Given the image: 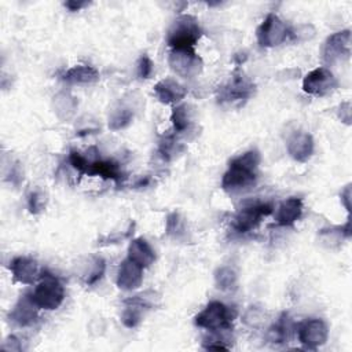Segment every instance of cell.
<instances>
[{
	"label": "cell",
	"instance_id": "1",
	"mask_svg": "<svg viewBox=\"0 0 352 352\" xmlns=\"http://www.w3.org/2000/svg\"><path fill=\"white\" fill-rule=\"evenodd\" d=\"M30 297L38 308L52 311L63 302L65 290L62 283L54 275L45 272L41 274L38 283Z\"/></svg>",
	"mask_w": 352,
	"mask_h": 352
},
{
	"label": "cell",
	"instance_id": "2",
	"mask_svg": "<svg viewBox=\"0 0 352 352\" xmlns=\"http://www.w3.org/2000/svg\"><path fill=\"white\" fill-rule=\"evenodd\" d=\"M201 37L198 21L191 15H180L168 32V44L172 50L192 48Z\"/></svg>",
	"mask_w": 352,
	"mask_h": 352
},
{
	"label": "cell",
	"instance_id": "3",
	"mask_svg": "<svg viewBox=\"0 0 352 352\" xmlns=\"http://www.w3.org/2000/svg\"><path fill=\"white\" fill-rule=\"evenodd\" d=\"M232 318H234V314H231L230 307L224 305L220 301H212L195 316L194 322L198 327H202L210 331H219V330H228L231 326Z\"/></svg>",
	"mask_w": 352,
	"mask_h": 352
},
{
	"label": "cell",
	"instance_id": "4",
	"mask_svg": "<svg viewBox=\"0 0 352 352\" xmlns=\"http://www.w3.org/2000/svg\"><path fill=\"white\" fill-rule=\"evenodd\" d=\"M170 69L183 77H195L202 69V60L192 48L172 50L168 56Z\"/></svg>",
	"mask_w": 352,
	"mask_h": 352
},
{
	"label": "cell",
	"instance_id": "5",
	"mask_svg": "<svg viewBox=\"0 0 352 352\" xmlns=\"http://www.w3.org/2000/svg\"><path fill=\"white\" fill-rule=\"evenodd\" d=\"M289 34L286 23L275 14H268L257 29V41L261 47H275L286 40Z\"/></svg>",
	"mask_w": 352,
	"mask_h": 352
},
{
	"label": "cell",
	"instance_id": "6",
	"mask_svg": "<svg viewBox=\"0 0 352 352\" xmlns=\"http://www.w3.org/2000/svg\"><path fill=\"white\" fill-rule=\"evenodd\" d=\"M351 56V30H340L327 37L323 48V59L326 63H337Z\"/></svg>",
	"mask_w": 352,
	"mask_h": 352
},
{
	"label": "cell",
	"instance_id": "7",
	"mask_svg": "<svg viewBox=\"0 0 352 352\" xmlns=\"http://www.w3.org/2000/svg\"><path fill=\"white\" fill-rule=\"evenodd\" d=\"M337 87L334 74L326 67H316L309 72L302 80V89L309 95L323 96Z\"/></svg>",
	"mask_w": 352,
	"mask_h": 352
},
{
	"label": "cell",
	"instance_id": "8",
	"mask_svg": "<svg viewBox=\"0 0 352 352\" xmlns=\"http://www.w3.org/2000/svg\"><path fill=\"white\" fill-rule=\"evenodd\" d=\"M329 329L324 320L312 318L298 326V341L305 348H318L327 341Z\"/></svg>",
	"mask_w": 352,
	"mask_h": 352
},
{
	"label": "cell",
	"instance_id": "9",
	"mask_svg": "<svg viewBox=\"0 0 352 352\" xmlns=\"http://www.w3.org/2000/svg\"><path fill=\"white\" fill-rule=\"evenodd\" d=\"M272 212L270 204H252L238 210L234 217V228L238 232H248L253 230L263 217L268 216Z\"/></svg>",
	"mask_w": 352,
	"mask_h": 352
},
{
	"label": "cell",
	"instance_id": "10",
	"mask_svg": "<svg viewBox=\"0 0 352 352\" xmlns=\"http://www.w3.org/2000/svg\"><path fill=\"white\" fill-rule=\"evenodd\" d=\"M256 180V170L249 169L234 160L230 164L228 170L223 175L221 187L226 191H238L243 187H249Z\"/></svg>",
	"mask_w": 352,
	"mask_h": 352
},
{
	"label": "cell",
	"instance_id": "11",
	"mask_svg": "<svg viewBox=\"0 0 352 352\" xmlns=\"http://www.w3.org/2000/svg\"><path fill=\"white\" fill-rule=\"evenodd\" d=\"M254 91V85L242 74H235L232 78L219 89L220 102H241L246 100Z\"/></svg>",
	"mask_w": 352,
	"mask_h": 352
},
{
	"label": "cell",
	"instance_id": "12",
	"mask_svg": "<svg viewBox=\"0 0 352 352\" xmlns=\"http://www.w3.org/2000/svg\"><path fill=\"white\" fill-rule=\"evenodd\" d=\"M10 270H11L12 278L16 282L25 283V285H32L41 276L37 261L30 257H22V256L15 257L11 261Z\"/></svg>",
	"mask_w": 352,
	"mask_h": 352
},
{
	"label": "cell",
	"instance_id": "13",
	"mask_svg": "<svg viewBox=\"0 0 352 352\" xmlns=\"http://www.w3.org/2000/svg\"><path fill=\"white\" fill-rule=\"evenodd\" d=\"M143 268L129 257L122 260L117 271V286L122 290H133L142 285Z\"/></svg>",
	"mask_w": 352,
	"mask_h": 352
},
{
	"label": "cell",
	"instance_id": "14",
	"mask_svg": "<svg viewBox=\"0 0 352 352\" xmlns=\"http://www.w3.org/2000/svg\"><path fill=\"white\" fill-rule=\"evenodd\" d=\"M287 151L290 157L298 162H305L314 153V139L305 131L294 132L287 140Z\"/></svg>",
	"mask_w": 352,
	"mask_h": 352
},
{
	"label": "cell",
	"instance_id": "15",
	"mask_svg": "<svg viewBox=\"0 0 352 352\" xmlns=\"http://www.w3.org/2000/svg\"><path fill=\"white\" fill-rule=\"evenodd\" d=\"M37 309L38 307L34 304L30 294H25L10 312V319L18 326H29L36 320Z\"/></svg>",
	"mask_w": 352,
	"mask_h": 352
},
{
	"label": "cell",
	"instance_id": "16",
	"mask_svg": "<svg viewBox=\"0 0 352 352\" xmlns=\"http://www.w3.org/2000/svg\"><path fill=\"white\" fill-rule=\"evenodd\" d=\"M154 94L160 102L168 104L183 99L187 94L186 88L173 78H165L154 85Z\"/></svg>",
	"mask_w": 352,
	"mask_h": 352
},
{
	"label": "cell",
	"instance_id": "17",
	"mask_svg": "<svg viewBox=\"0 0 352 352\" xmlns=\"http://www.w3.org/2000/svg\"><path fill=\"white\" fill-rule=\"evenodd\" d=\"M128 257L142 268H147L154 263L155 253L144 238H136L129 243Z\"/></svg>",
	"mask_w": 352,
	"mask_h": 352
},
{
	"label": "cell",
	"instance_id": "18",
	"mask_svg": "<svg viewBox=\"0 0 352 352\" xmlns=\"http://www.w3.org/2000/svg\"><path fill=\"white\" fill-rule=\"evenodd\" d=\"M302 213V201L297 197H290L280 202L276 212V223L279 226H292L296 220L300 219Z\"/></svg>",
	"mask_w": 352,
	"mask_h": 352
},
{
	"label": "cell",
	"instance_id": "19",
	"mask_svg": "<svg viewBox=\"0 0 352 352\" xmlns=\"http://www.w3.org/2000/svg\"><path fill=\"white\" fill-rule=\"evenodd\" d=\"M99 78V73L95 67L88 65H76L65 72L63 80L70 84H89Z\"/></svg>",
	"mask_w": 352,
	"mask_h": 352
},
{
	"label": "cell",
	"instance_id": "20",
	"mask_svg": "<svg viewBox=\"0 0 352 352\" xmlns=\"http://www.w3.org/2000/svg\"><path fill=\"white\" fill-rule=\"evenodd\" d=\"M87 175H99L103 179H113V180H120L121 177V170L117 162L114 161H92L88 165Z\"/></svg>",
	"mask_w": 352,
	"mask_h": 352
},
{
	"label": "cell",
	"instance_id": "21",
	"mask_svg": "<svg viewBox=\"0 0 352 352\" xmlns=\"http://www.w3.org/2000/svg\"><path fill=\"white\" fill-rule=\"evenodd\" d=\"M214 282L220 290H234L236 287V272L231 267H220L214 272Z\"/></svg>",
	"mask_w": 352,
	"mask_h": 352
},
{
	"label": "cell",
	"instance_id": "22",
	"mask_svg": "<svg viewBox=\"0 0 352 352\" xmlns=\"http://www.w3.org/2000/svg\"><path fill=\"white\" fill-rule=\"evenodd\" d=\"M170 120H172V124L175 126V131L183 132L184 129H187V126L190 124V110H188V106L187 104L176 106L172 110Z\"/></svg>",
	"mask_w": 352,
	"mask_h": 352
},
{
	"label": "cell",
	"instance_id": "23",
	"mask_svg": "<svg viewBox=\"0 0 352 352\" xmlns=\"http://www.w3.org/2000/svg\"><path fill=\"white\" fill-rule=\"evenodd\" d=\"M289 334V324H287V315H282V318L271 326L268 330V340L272 342H285Z\"/></svg>",
	"mask_w": 352,
	"mask_h": 352
},
{
	"label": "cell",
	"instance_id": "24",
	"mask_svg": "<svg viewBox=\"0 0 352 352\" xmlns=\"http://www.w3.org/2000/svg\"><path fill=\"white\" fill-rule=\"evenodd\" d=\"M267 314L264 312V309H261L260 307H249L243 315V322L249 326V327H261L265 322Z\"/></svg>",
	"mask_w": 352,
	"mask_h": 352
},
{
	"label": "cell",
	"instance_id": "25",
	"mask_svg": "<svg viewBox=\"0 0 352 352\" xmlns=\"http://www.w3.org/2000/svg\"><path fill=\"white\" fill-rule=\"evenodd\" d=\"M132 117H133V114H132V111L129 109H120V110L114 111L113 116L110 117L109 126L113 131L121 129V128L126 126L132 121Z\"/></svg>",
	"mask_w": 352,
	"mask_h": 352
},
{
	"label": "cell",
	"instance_id": "26",
	"mask_svg": "<svg viewBox=\"0 0 352 352\" xmlns=\"http://www.w3.org/2000/svg\"><path fill=\"white\" fill-rule=\"evenodd\" d=\"M153 60L144 54L140 56L139 62H138V74L140 78H148L153 73Z\"/></svg>",
	"mask_w": 352,
	"mask_h": 352
},
{
	"label": "cell",
	"instance_id": "27",
	"mask_svg": "<svg viewBox=\"0 0 352 352\" xmlns=\"http://www.w3.org/2000/svg\"><path fill=\"white\" fill-rule=\"evenodd\" d=\"M72 165L74 169H77L81 175L82 173H87V169H88V165H89V161L82 155L80 154L78 151H72L70 153V157H69Z\"/></svg>",
	"mask_w": 352,
	"mask_h": 352
},
{
	"label": "cell",
	"instance_id": "28",
	"mask_svg": "<svg viewBox=\"0 0 352 352\" xmlns=\"http://www.w3.org/2000/svg\"><path fill=\"white\" fill-rule=\"evenodd\" d=\"M104 268H106L104 260L100 258V257L96 258L95 263H94V268H92V271L89 272V275H88V278H87V283H88V285H94L95 282H98V280L102 278V275H103V272H104Z\"/></svg>",
	"mask_w": 352,
	"mask_h": 352
},
{
	"label": "cell",
	"instance_id": "29",
	"mask_svg": "<svg viewBox=\"0 0 352 352\" xmlns=\"http://www.w3.org/2000/svg\"><path fill=\"white\" fill-rule=\"evenodd\" d=\"M182 230V220L177 213H172L168 216L166 220V232L168 234H179Z\"/></svg>",
	"mask_w": 352,
	"mask_h": 352
},
{
	"label": "cell",
	"instance_id": "30",
	"mask_svg": "<svg viewBox=\"0 0 352 352\" xmlns=\"http://www.w3.org/2000/svg\"><path fill=\"white\" fill-rule=\"evenodd\" d=\"M43 205H44V197H43V194H40V192H32L30 194V197H29V209H30V212L32 213H37V212H40L41 210V208H43Z\"/></svg>",
	"mask_w": 352,
	"mask_h": 352
},
{
	"label": "cell",
	"instance_id": "31",
	"mask_svg": "<svg viewBox=\"0 0 352 352\" xmlns=\"http://www.w3.org/2000/svg\"><path fill=\"white\" fill-rule=\"evenodd\" d=\"M340 118L345 124H349V121H351V103L349 102L341 103V106H340Z\"/></svg>",
	"mask_w": 352,
	"mask_h": 352
},
{
	"label": "cell",
	"instance_id": "32",
	"mask_svg": "<svg viewBox=\"0 0 352 352\" xmlns=\"http://www.w3.org/2000/svg\"><path fill=\"white\" fill-rule=\"evenodd\" d=\"M88 3L85 1H74V0H70V1H66L65 6L70 10V11H78L80 8H82L84 6H87Z\"/></svg>",
	"mask_w": 352,
	"mask_h": 352
},
{
	"label": "cell",
	"instance_id": "33",
	"mask_svg": "<svg viewBox=\"0 0 352 352\" xmlns=\"http://www.w3.org/2000/svg\"><path fill=\"white\" fill-rule=\"evenodd\" d=\"M349 195H351V188H349V186H346V188L344 190V192L341 194V197H342V199L345 201V206H346L348 210H349Z\"/></svg>",
	"mask_w": 352,
	"mask_h": 352
}]
</instances>
